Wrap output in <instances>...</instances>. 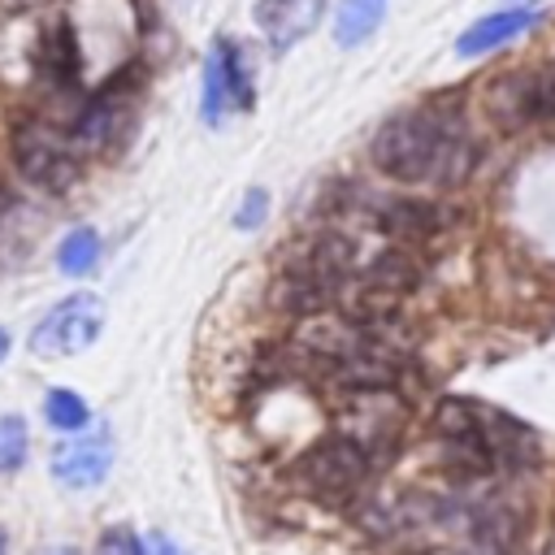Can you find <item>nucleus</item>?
<instances>
[{
	"instance_id": "obj_1",
	"label": "nucleus",
	"mask_w": 555,
	"mask_h": 555,
	"mask_svg": "<svg viewBox=\"0 0 555 555\" xmlns=\"http://www.w3.org/2000/svg\"><path fill=\"white\" fill-rule=\"evenodd\" d=\"M373 165L395 182H464L477 165V143L455 117L434 108H412L390 117L373 134Z\"/></svg>"
},
{
	"instance_id": "obj_2",
	"label": "nucleus",
	"mask_w": 555,
	"mask_h": 555,
	"mask_svg": "<svg viewBox=\"0 0 555 555\" xmlns=\"http://www.w3.org/2000/svg\"><path fill=\"white\" fill-rule=\"evenodd\" d=\"M373 464H377L373 451L356 434H325L308 451L295 455L291 477L308 494H317L325 503H343L364 490V481L373 477Z\"/></svg>"
},
{
	"instance_id": "obj_3",
	"label": "nucleus",
	"mask_w": 555,
	"mask_h": 555,
	"mask_svg": "<svg viewBox=\"0 0 555 555\" xmlns=\"http://www.w3.org/2000/svg\"><path fill=\"white\" fill-rule=\"evenodd\" d=\"M104 330V304L91 291H74L65 299H56L30 330V351L43 360H65L87 351Z\"/></svg>"
},
{
	"instance_id": "obj_4",
	"label": "nucleus",
	"mask_w": 555,
	"mask_h": 555,
	"mask_svg": "<svg viewBox=\"0 0 555 555\" xmlns=\"http://www.w3.org/2000/svg\"><path fill=\"white\" fill-rule=\"evenodd\" d=\"M13 165L26 182L43 191H65L78 178V147L69 134L43 126V121H22L13 130Z\"/></svg>"
},
{
	"instance_id": "obj_5",
	"label": "nucleus",
	"mask_w": 555,
	"mask_h": 555,
	"mask_svg": "<svg viewBox=\"0 0 555 555\" xmlns=\"http://www.w3.org/2000/svg\"><path fill=\"white\" fill-rule=\"evenodd\" d=\"M230 108H251V65L238 43L221 39L204 61V95L199 113L208 126H221Z\"/></svg>"
},
{
	"instance_id": "obj_6",
	"label": "nucleus",
	"mask_w": 555,
	"mask_h": 555,
	"mask_svg": "<svg viewBox=\"0 0 555 555\" xmlns=\"http://www.w3.org/2000/svg\"><path fill=\"white\" fill-rule=\"evenodd\" d=\"M113 468V442L104 434H74L48 460V473L65 490H95Z\"/></svg>"
},
{
	"instance_id": "obj_7",
	"label": "nucleus",
	"mask_w": 555,
	"mask_h": 555,
	"mask_svg": "<svg viewBox=\"0 0 555 555\" xmlns=\"http://www.w3.org/2000/svg\"><path fill=\"white\" fill-rule=\"evenodd\" d=\"M542 17H546V13H542L538 4H516V9L486 13V17H477V22L455 39V52H460V56H486V52H494V48H503V43L529 35Z\"/></svg>"
},
{
	"instance_id": "obj_8",
	"label": "nucleus",
	"mask_w": 555,
	"mask_h": 555,
	"mask_svg": "<svg viewBox=\"0 0 555 555\" xmlns=\"http://www.w3.org/2000/svg\"><path fill=\"white\" fill-rule=\"evenodd\" d=\"M325 13V0H256V26L273 52L295 48Z\"/></svg>"
},
{
	"instance_id": "obj_9",
	"label": "nucleus",
	"mask_w": 555,
	"mask_h": 555,
	"mask_svg": "<svg viewBox=\"0 0 555 555\" xmlns=\"http://www.w3.org/2000/svg\"><path fill=\"white\" fill-rule=\"evenodd\" d=\"M126 113H130V87L126 82H113L104 87L74 121V147H104L121 126H126Z\"/></svg>"
},
{
	"instance_id": "obj_10",
	"label": "nucleus",
	"mask_w": 555,
	"mask_h": 555,
	"mask_svg": "<svg viewBox=\"0 0 555 555\" xmlns=\"http://www.w3.org/2000/svg\"><path fill=\"white\" fill-rule=\"evenodd\" d=\"M78 69H82V61H78V39H74V30L61 22V26H52V30L43 35V43H39V74H43L52 87H74V82H78Z\"/></svg>"
},
{
	"instance_id": "obj_11",
	"label": "nucleus",
	"mask_w": 555,
	"mask_h": 555,
	"mask_svg": "<svg viewBox=\"0 0 555 555\" xmlns=\"http://www.w3.org/2000/svg\"><path fill=\"white\" fill-rule=\"evenodd\" d=\"M377 225L395 238H425L438 230V212L434 204H421V199H395L377 212Z\"/></svg>"
},
{
	"instance_id": "obj_12",
	"label": "nucleus",
	"mask_w": 555,
	"mask_h": 555,
	"mask_svg": "<svg viewBox=\"0 0 555 555\" xmlns=\"http://www.w3.org/2000/svg\"><path fill=\"white\" fill-rule=\"evenodd\" d=\"M382 17H386L382 0H343V4H338V17H334V43H338V48L364 43V39L382 26Z\"/></svg>"
},
{
	"instance_id": "obj_13",
	"label": "nucleus",
	"mask_w": 555,
	"mask_h": 555,
	"mask_svg": "<svg viewBox=\"0 0 555 555\" xmlns=\"http://www.w3.org/2000/svg\"><path fill=\"white\" fill-rule=\"evenodd\" d=\"M43 421H48L52 429H61V434H82V429L91 425V408H87V399H82L78 390L56 386V390H48V399H43Z\"/></svg>"
},
{
	"instance_id": "obj_14",
	"label": "nucleus",
	"mask_w": 555,
	"mask_h": 555,
	"mask_svg": "<svg viewBox=\"0 0 555 555\" xmlns=\"http://www.w3.org/2000/svg\"><path fill=\"white\" fill-rule=\"evenodd\" d=\"M95 260H100V234H95L91 225L69 230V234L61 238V247H56V269H61V273H69V278L91 273V269H95Z\"/></svg>"
},
{
	"instance_id": "obj_15",
	"label": "nucleus",
	"mask_w": 555,
	"mask_h": 555,
	"mask_svg": "<svg viewBox=\"0 0 555 555\" xmlns=\"http://www.w3.org/2000/svg\"><path fill=\"white\" fill-rule=\"evenodd\" d=\"M26 451H30V434H26V421L22 416H0V473H13L26 464Z\"/></svg>"
},
{
	"instance_id": "obj_16",
	"label": "nucleus",
	"mask_w": 555,
	"mask_h": 555,
	"mask_svg": "<svg viewBox=\"0 0 555 555\" xmlns=\"http://www.w3.org/2000/svg\"><path fill=\"white\" fill-rule=\"evenodd\" d=\"M95 555H147V542L130 525H108L95 538Z\"/></svg>"
},
{
	"instance_id": "obj_17",
	"label": "nucleus",
	"mask_w": 555,
	"mask_h": 555,
	"mask_svg": "<svg viewBox=\"0 0 555 555\" xmlns=\"http://www.w3.org/2000/svg\"><path fill=\"white\" fill-rule=\"evenodd\" d=\"M264 212H269V195H264L260 186H251V191L243 195L238 212H234V225H238V230H256V225L264 221Z\"/></svg>"
},
{
	"instance_id": "obj_18",
	"label": "nucleus",
	"mask_w": 555,
	"mask_h": 555,
	"mask_svg": "<svg viewBox=\"0 0 555 555\" xmlns=\"http://www.w3.org/2000/svg\"><path fill=\"white\" fill-rule=\"evenodd\" d=\"M152 555H182V546H178V542H169L165 533H156V538H152Z\"/></svg>"
},
{
	"instance_id": "obj_19",
	"label": "nucleus",
	"mask_w": 555,
	"mask_h": 555,
	"mask_svg": "<svg viewBox=\"0 0 555 555\" xmlns=\"http://www.w3.org/2000/svg\"><path fill=\"white\" fill-rule=\"evenodd\" d=\"M9 347H13V343H9V330H0V364L9 360Z\"/></svg>"
},
{
	"instance_id": "obj_20",
	"label": "nucleus",
	"mask_w": 555,
	"mask_h": 555,
	"mask_svg": "<svg viewBox=\"0 0 555 555\" xmlns=\"http://www.w3.org/2000/svg\"><path fill=\"white\" fill-rule=\"evenodd\" d=\"M538 555H555V529L546 533V542H542V551H538Z\"/></svg>"
},
{
	"instance_id": "obj_21",
	"label": "nucleus",
	"mask_w": 555,
	"mask_h": 555,
	"mask_svg": "<svg viewBox=\"0 0 555 555\" xmlns=\"http://www.w3.org/2000/svg\"><path fill=\"white\" fill-rule=\"evenodd\" d=\"M43 555H78V551H74V546H48Z\"/></svg>"
},
{
	"instance_id": "obj_22",
	"label": "nucleus",
	"mask_w": 555,
	"mask_h": 555,
	"mask_svg": "<svg viewBox=\"0 0 555 555\" xmlns=\"http://www.w3.org/2000/svg\"><path fill=\"white\" fill-rule=\"evenodd\" d=\"M0 555H9V533L0 529Z\"/></svg>"
},
{
	"instance_id": "obj_23",
	"label": "nucleus",
	"mask_w": 555,
	"mask_h": 555,
	"mask_svg": "<svg viewBox=\"0 0 555 555\" xmlns=\"http://www.w3.org/2000/svg\"><path fill=\"white\" fill-rule=\"evenodd\" d=\"M412 555H455V551H438V546H434V551H412Z\"/></svg>"
}]
</instances>
